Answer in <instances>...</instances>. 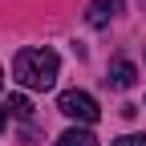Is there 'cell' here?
Segmentation results:
<instances>
[{"label":"cell","mask_w":146,"mask_h":146,"mask_svg":"<svg viewBox=\"0 0 146 146\" xmlns=\"http://www.w3.org/2000/svg\"><path fill=\"white\" fill-rule=\"evenodd\" d=\"M57 69H61V57L53 49H21L12 61V77L25 89H53Z\"/></svg>","instance_id":"6da1fadb"},{"label":"cell","mask_w":146,"mask_h":146,"mask_svg":"<svg viewBox=\"0 0 146 146\" xmlns=\"http://www.w3.org/2000/svg\"><path fill=\"white\" fill-rule=\"evenodd\" d=\"M57 110H61L65 118L81 122V126H94V122H98V114H102V110H98V102L89 98L85 89H65V94L57 98Z\"/></svg>","instance_id":"7a4b0ae2"},{"label":"cell","mask_w":146,"mask_h":146,"mask_svg":"<svg viewBox=\"0 0 146 146\" xmlns=\"http://www.w3.org/2000/svg\"><path fill=\"white\" fill-rule=\"evenodd\" d=\"M122 8V0H89V8H85V21L94 25V29H102V25H110V16H114Z\"/></svg>","instance_id":"3957f363"},{"label":"cell","mask_w":146,"mask_h":146,"mask_svg":"<svg viewBox=\"0 0 146 146\" xmlns=\"http://www.w3.org/2000/svg\"><path fill=\"white\" fill-rule=\"evenodd\" d=\"M134 77H138V69L126 61V57H118L114 65H110V77H106V81L114 85V89H130V85H134Z\"/></svg>","instance_id":"277c9868"},{"label":"cell","mask_w":146,"mask_h":146,"mask_svg":"<svg viewBox=\"0 0 146 146\" xmlns=\"http://www.w3.org/2000/svg\"><path fill=\"white\" fill-rule=\"evenodd\" d=\"M98 138L85 130V126H73V130H65L61 138H57V146H94Z\"/></svg>","instance_id":"5b68a950"},{"label":"cell","mask_w":146,"mask_h":146,"mask_svg":"<svg viewBox=\"0 0 146 146\" xmlns=\"http://www.w3.org/2000/svg\"><path fill=\"white\" fill-rule=\"evenodd\" d=\"M4 110H12V114H16V118H33V102H29L25 94H12Z\"/></svg>","instance_id":"8992f818"},{"label":"cell","mask_w":146,"mask_h":146,"mask_svg":"<svg viewBox=\"0 0 146 146\" xmlns=\"http://www.w3.org/2000/svg\"><path fill=\"white\" fill-rule=\"evenodd\" d=\"M114 146H146V134H126V138H118Z\"/></svg>","instance_id":"52a82bcc"},{"label":"cell","mask_w":146,"mask_h":146,"mask_svg":"<svg viewBox=\"0 0 146 146\" xmlns=\"http://www.w3.org/2000/svg\"><path fill=\"white\" fill-rule=\"evenodd\" d=\"M4 126H8V110L0 106V134H4Z\"/></svg>","instance_id":"ba28073f"},{"label":"cell","mask_w":146,"mask_h":146,"mask_svg":"<svg viewBox=\"0 0 146 146\" xmlns=\"http://www.w3.org/2000/svg\"><path fill=\"white\" fill-rule=\"evenodd\" d=\"M0 85H4V73H0Z\"/></svg>","instance_id":"9c48e42d"}]
</instances>
